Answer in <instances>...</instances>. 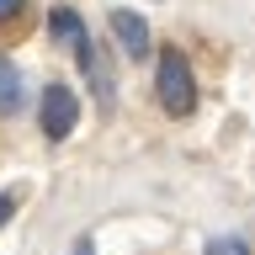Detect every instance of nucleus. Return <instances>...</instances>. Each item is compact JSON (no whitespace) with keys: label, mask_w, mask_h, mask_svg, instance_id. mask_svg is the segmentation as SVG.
<instances>
[{"label":"nucleus","mask_w":255,"mask_h":255,"mask_svg":"<svg viewBox=\"0 0 255 255\" xmlns=\"http://www.w3.org/2000/svg\"><path fill=\"white\" fill-rule=\"evenodd\" d=\"M154 96L165 117H191L197 112V75L181 48H159L154 53Z\"/></svg>","instance_id":"obj_1"},{"label":"nucleus","mask_w":255,"mask_h":255,"mask_svg":"<svg viewBox=\"0 0 255 255\" xmlns=\"http://www.w3.org/2000/svg\"><path fill=\"white\" fill-rule=\"evenodd\" d=\"M37 123H43V138L48 143H64L80 128V96L69 91L64 80H53V85L43 91V101H37Z\"/></svg>","instance_id":"obj_2"},{"label":"nucleus","mask_w":255,"mask_h":255,"mask_svg":"<svg viewBox=\"0 0 255 255\" xmlns=\"http://www.w3.org/2000/svg\"><path fill=\"white\" fill-rule=\"evenodd\" d=\"M75 64H80V75H85V85H91L96 96V107H101V117H107L112 107H117V75H112V59L101 53V43H80L75 48Z\"/></svg>","instance_id":"obj_3"},{"label":"nucleus","mask_w":255,"mask_h":255,"mask_svg":"<svg viewBox=\"0 0 255 255\" xmlns=\"http://www.w3.org/2000/svg\"><path fill=\"white\" fill-rule=\"evenodd\" d=\"M112 37H117V48H123V59L143 64V59H154V37H149V21H143L138 11H128V5H112Z\"/></svg>","instance_id":"obj_4"},{"label":"nucleus","mask_w":255,"mask_h":255,"mask_svg":"<svg viewBox=\"0 0 255 255\" xmlns=\"http://www.w3.org/2000/svg\"><path fill=\"white\" fill-rule=\"evenodd\" d=\"M27 112V80H21V64L11 53H0V117H21Z\"/></svg>","instance_id":"obj_5"},{"label":"nucleus","mask_w":255,"mask_h":255,"mask_svg":"<svg viewBox=\"0 0 255 255\" xmlns=\"http://www.w3.org/2000/svg\"><path fill=\"white\" fill-rule=\"evenodd\" d=\"M48 37L59 48H69V53H75L80 43H91V32H85V21H80L75 5H53V11H48Z\"/></svg>","instance_id":"obj_6"},{"label":"nucleus","mask_w":255,"mask_h":255,"mask_svg":"<svg viewBox=\"0 0 255 255\" xmlns=\"http://www.w3.org/2000/svg\"><path fill=\"white\" fill-rule=\"evenodd\" d=\"M202 255H250V245H245L239 234H218V239L202 245Z\"/></svg>","instance_id":"obj_7"},{"label":"nucleus","mask_w":255,"mask_h":255,"mask_svg":"<svg viewBox=\"0 0 255 255\" xmlns=\"http://www.w3.org/2000/svg\"><path fill=\"white\" fill-rule=\"evenodd\" d=\"M27 16V0H0V27H16Z\"/></svg>","instance_id":"obj_8"},{"label":"nucleus","mask_w":255,"mask_h":255,"mask_svg":"<svg viewBox=\"0 0 255 255\" xmlns=\"http://www.w3.org/2000/svg\"><path fill=\"white\" fill-rule=\"evenodd\" d=\"M16 207H21V197H16V191H0V229L11 223V213H16Z\"/></svg>","instance_id":"obj_9"},{"label":"nucleus","mask_w":255,"mask_h":255,"mask_svg":"<svg viewBox=\"0 0 255 255\" xmlns=\"http://www.w3.org/2000/svg\"><path fill=\"white\" fill-rule=\"evenodd\" d=\"M69 255H96V239H91V234H80L75 245H69Z\"/></svg>","instance_id":"obj_10"}]
</instances>
